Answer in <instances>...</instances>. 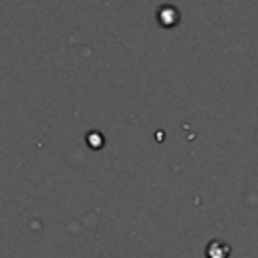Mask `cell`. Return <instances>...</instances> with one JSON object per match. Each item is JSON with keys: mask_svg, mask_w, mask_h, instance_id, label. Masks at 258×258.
<instances>
[{"mask_svg": "<svg viewBox=\"0 0 258 258\" xmlns=\"http://www.w3.org/2000/svg\"><path fill=\"white\" fill-rule=\"evenodd\" d=\"M206 258H230V246L222 240H212L206 246Z\"/></svg>", "mask_w": 258, "mask_h": 258, "instance_id": "1", "label": "cell"}]
</instances>
